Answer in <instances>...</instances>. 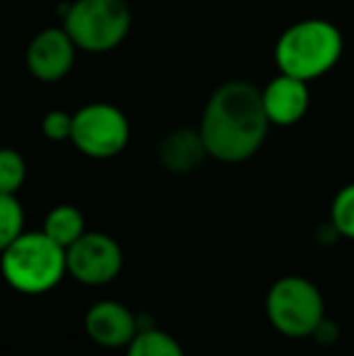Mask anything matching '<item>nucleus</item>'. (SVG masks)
Segmentation results:
<instances>
[{
    "label": "nucleus",
    "mask_w": 354,
    "mask_h": 356,
    "mask_svg": "<svg viewBox=\"0 0 354 356\" xmlns=\"http://www.w3.org/2000/svg\"><path fill=\"white\" fill-rule=\"evenodd\" d=\"M262 90L248 80H228L207 99L199 134L209 158L218 163H246L262 148L269 131Z\"/></svg>",
    "instance_id": "obj_1"
},
{
    "label": "nucleus",
    "mask_w": 354,
    "mask_h": 356,
    "mask_svg": "<svg viewBox=\"0 0 354 356\" xmlns=\"http://www.w3.org/2000/svg\"><path fill=\"white\" fill-rule=\"evenodd\" d=\"M345 39L342 32L323 17L298 19L279 34L274 44V61L279 73H289L301 80H316L337 66Z\"/></svg>",
    "instance_id": "obj_2"
},
{
    "label": "nucleus",
    "mask_w": 354,
    "mask_h": 356,
    "mask_svg": "<svg viewBox=\"0 0 354 356\" xmlns=\"http://www.w3.org/2000/svg\"><path fill=\"white\" fill-rule=\"evenodd\" d=\"M3 277L10 289L24 296L54 291L68 274L66 250L47 233H22L3 248Z\"/></svg>",
    "instance_id": "obj_3"
},
{
    "label": "nucleus",
    "mask_w": 354,
    "mask_h": 356,
    "mask_svg": "<svg viewBox=\"0 0 354 356\" xmlns=\"http://www.w3.org/2000/svg\"><path fill=\"white\" fill-rule=\"evenodd\" d=\"M63 29L88 54H107L131 32L127 0H73L63 13Z\"/></svg>",
    "instance_id": "obj_4"
},
{
    "label": "nucleus",
    "mask_w": 354,
    "mask_h": 356,
    "mask_svg": "<svg viewBox=\"0 0 354 356\" xmlns=\"http://www.w3.org/2000/svg\"><path fill=\"white\" fill-rule=\"evenodd\" d=\"M267 320L279 334L291 339L313 337L325 320V300L318 286L306 277H282L265 298Z\"/></svg>",
    "instance_id": "obj_5"
},
{
    "label": "nucleus",
    "mask_w": 354,
    "mask_h": 356,
    "mask_svg": "<svg viewBox=\"0 0 354 356\" xmlns=\"http://www.w3.org/2000/svg\"><path fill=\"white\" fill-rule=\"evenodd\" d=\"M129 134L127 114L109 102L86 104L73 114L71 143L88 158L109 160L119 155L127 148Z\"/></svg>",
    "instance_id": "obj_6"
},
{
    "label": "nucleus",
    "mask_w": 354,
    "mask_h": 356,
    "mask_svg": "<svg viewBox=\"0 0 354 356\" xmlns=\"http://www.w3.org/2000/svg\"><path fill=\"white\" fill-rule=\"evenodd\" d=\"M68 274L78 284L104 286L112 284L124 267V252L107 233H86L66 250Z\"/></svg>",
    "instance_id": "obj_7"
},
{
    "label": "nucleus",
    "mask_w": 354,
    "mask_h": 356,
    "mask_svg": "<svg viewBox=\"0 0 354 356\" xmlns=\"http://www.w3.org/2000/svg\"><path fill=\"white\" fill-rule=\"evenodd\" d=\"M76 42L61 27H47L34 34L27 47V68L42 83H61L76 66Z\"/></svg>",
    "instance_id": "obj_8"
},
{
    "label": "nucleus",
    "mask_w": 354,
    "mask_h": 356,
    "mask_svg": "<svg viewBox=\"0 0 354 356\" xmlns=\"http://www.w3.org/2000/svg\"><path fill=\"white\" fill-rule=\"evenodd\" d=\"M138 330V318L119 300H99L86 313V332L97 347L127 349Z\"/></svg>",
    "instance_id": "obj_9"
},
{
    "label": "nucleus",
    "mask_w": 354,
    "mask_h": 356,
    "mask_svg": "<svg viewBox=\"0 0 354 356\" xmlns=\"http://www.w3.org/2000/svg\"><path fill=\"white\" fill-rule=\"evenodd\" d=\"M262 102L272 127H293L306 117L311 107L308 80L279 73L262 88Z\"/></svg>",
    "instance_id": "obj_10"
},
{
    "label": "nucleus",
    "mask_w": 354,
    "mask_h": 356,
    "mask_svg": "<svg viewBox=\"0 0 354 356\" xmlns=\"http://www.w3.org/2000/svg\"><path fill=\"white\" fill-rule=\"evenodd\" d=\"M158 158L168 172L187 175L209 158V150L199 129H175L163 138Z\"/></svg>",
    "instance_id": "obj_11"
},
{
    "label": "nucleus",
    "mask_w": 354,
    "mask_h": 356,
    "mask_svg": "<svg viewBox=\"0 0 354 356\" xmlns=\"http://www.w3.org/2000/svg\"><path fill=\"white\" fill-rule=\"evenodd\" d=\"M44 233L63 250H68L78 238L88 233L86 218H83L81 209L71 207V204H58L44 218Z\"/></svg>",
    "instance_id": "obj_12"
},
{
    "label": "nucleus",
    "mask_w": 354,
    "mask_h": 356,
    "mask_svg": "<svg viewBox=\"0 0 354 356\" xmlns=\"http://www.w3.org/2000/svg\"><path fill=\"white\" fill-rule=\"evenodd\" d=\"M127 356H184L182 347L166 330L141 327L127 347Z\"/></svg>",
    "instance_id": "obj_13"
},
{
    "label": "nucleus",
    "mask_w": 354,
    "mask_h": 356,
    "mask_svg": "<svg viewBox=\"0 0 354 356\" xmlns=\"http://www.w3.org/2000/svg\"><path fill=\"white\" fill-rule=\"evenodd\" d=\"M24 233V209L17 194H0V248Z\"/></svg>",
    "instance_id": "obj_14"
},
{
    "label": "nucleus",
    "mask_w": 354,
    "mask_h": 356,
    "mask_svg": "<svg viewBox=\"0 0 354 356\" xmlns=\"http://www.w3.org/2000/svg\"><path fill=\"white\" fill-rule=\"evenodd\" d=\"M27 179L24 158L13 148L0 150V194H17Z\"/></svg>",
    "instance_id": "obj_15"
},
{
    "label": "nucleus",
    "mask_w": 354,
    "mask_h": 356,
    "mask_svg": "<svg viewBox=\"0 0 354 356\" xmlns=\"http://www.w3.org/2000/svg\"><path fill=\"white\" fill-rule=\"evenodd\" d=\"M330 223L347 240H354V182L342 187L330 204Z\"/></svg>",
    "instance_id": "obj_16"
},
{
    "label": "nucleus",
    "mask_w": 354,
    "mask_h": 356,
    "mask_svg": "<svg viewBox=\"0 0 354 356\" xmlns=\"http://www.w3.org/2000/svg\"><path fill=\"white\" fill-rule=\"evenodd\" d=\"M42 134L54 143L71 141L73 136V114L63 112V109H51L44 114L42 119Z\"/></svg>",
    "instance_id": "obj_17"
},
{
    "label": "nucleus",
    "mask_w": 354,
    "mask_h": 356,
    "mask_svg": "<svg viewBox=\"0 0 354 356\" xmlns=\"http://www.w3.org/2000/svg\"><path fill=\"white\" fill-rule=\"evenodd\" d=\"M337 337H340V330H337V325L332 323L330 318H325L321 325H318V330L313 332V339H318L321 344H335Z\"/></svg>",
    "instance_id": "obj_18"
}]
</instances>
